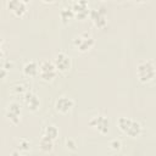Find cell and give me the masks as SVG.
<instances>
[{
  "instance_id": "obj_1",
  "label": "cell",
  "mask_w": 156,
  "mask_h": 156,
  "mask_svg": "<svg viewBox=\"0 0 156 156\" xmlns=\"http://www.w3.org/2000/svg\"><path fill=\"white\" fill-rule=\"evenodd\" d=\"M117 126L121 132H123L126 135H128L130 138L139 136L143 130L141 124L138 121L129 118V117H119L117 119Z\"/></svg>"
},
{
  "instance_id": "obj_2",
  "label": "cell",
  "mask_w": 156,
  "mask_h": 156,
  "mask_svg": "<svg viewBox=\"0 0 156 156\" xmlns=\"http://www.w3.org/2000/svg\"><path fill=\"white\" fill-rule=\"evenodd\" d=\"M136 77L141 83H149L156 77V66L150 60L140 61L136 66Z\"/></svg>"
},
{
  "instance_id": "obj_3",
  "label": "cell",
  "mask_w": 156,
  "mask_h": 156,
  "mask_svg": "<svg viewBox=\"0 0 156 156\" xmlns=\"http://www.w3.org/2000/svg\"><path fill=\"white\" fill-rule=\"evenodd\" d=\"M94 44H95V40H94L93 35L87 32L80 33L73 40V45L79 52H88L94 46Z\"/></svg>"
},
{
  "instance_id": "obj_4",
  "label": "cell",
  "mask_w": 156,
  "mask_h": 156,
  "mask_svg": "<svg viewBox=\"0 0 156 156\" xmlns=\"http://www.w3.org/2000/svg\"><path fill=\"white\" fill-rule=\"evenodd\" d=\"M57 72L58 71H57L55 63L49 60H44L39 65V76L45 82H51L56 77Z\"/></svg>"
},
{
  "instance_id": "obj_5",
  "label": "cell",
  "mask_w": 156,
  "mask_h": 156,
  "mask_svg": "<svg viewBox=\"0 0 156 156\" xmlns=\"http://www.w3.org/2000/svg\"><path fill=\"white\" fill-rule=\"evenodd\" d=\"M89 126L96 130L98 133L100 134H106L108 132V128H110V121L106 116L104 115H98V116H94L90 118L89 121Z\"/></svg>"
},
{
  "instance_id": "obj_6",
  "label": "cell",
  "mask_w": 156,
  "mask_h": 156,
  "mask_svg": "<svg viewBox=\"0 0 156 156\" xmlns=\"http://www.w3.org/2000/svg\"><path fill=\"white\" fill-rule=\"evenodd\" d=\"M5 115H6V118H7L12 124L20 123V121H21V115H22V110H21L20 104L16 102V101L10 102V104L7 105V107H6Z\"/></svg>"
},
{
  "instance_id": "obj_7",
  "label": "cell",
  "mask_w": 156,
  "mask_h": 156,
  "mask_svg": "<svg viewBox=\"0 0 156 156\" xmlns=\"http://www.w3.org/2000/svg\"><path fill=\"white\" fill-rule=\"evenodd\" d=\"M72 9L74 11V17L78 20H85L88 15H90L89 5L87 0H76Z\"/></svg>"
},
{
  "instance_id": "obj_8",
  "label": "cell",
  "mask_w": 156,
  "mask_h": 156,
  "mask_svg": "<svg viewBox=\"0 0 156 156\" xmlns=\"http://www.w3.org/2000/svg\"><path fill=\"white\" fill-rule=\"evenodd\" d=\"M90 18H91L93 23L95 24V27H98V28H104L107 24L106 11H105L104 7L91 10L90 11Z\"/></svg>"
},
{
  "instance_id": "obj_9",
  "label": "cell",
  "mask_w": 156,
  "mask_h": 156,
  "mask_svg": "<svg viewBox=\"0 0 156 156\" xmlns=\"http://www.w3.org/2000/svg\"><path fill=\"white\" fill-rule=\"evenodd\" d=\"M54 63L57 68L58 72H67L69 68H71V65H72V61H71V57L65 54V52H58L54 60Z\"/></svg>"
},
{
  "instance_id": "obj_10",
  "label": "cell",
  "mask_w": 156,
  "mask_h": 156,
  "mask_svg": "<svg viewBox=\"0 0 156 156\" xmlns=\"http://www.w3.org/2000/svg\"><path fill=\"white\" fill-rule=\"evenodd\" d=\"M74 106V101L68 96H60L55 102V108L60 113H68Z\"/></svg>"
},
{
  "instance_id": "obj_11",
  "label": "cell",
  "mask_w": 156,
  "mask_h": 156,
  "mask_svg": "<svg viewBox=\"0 0 156 156\" xmlns=\"http://www.w3.org/2000/svg\"><path fill=\"white\" fill-rule=\"evenodd\" d=\"M23 101L26 104V106L28 107V110L30 111H37L40 106V101H39V98L35 93H33L32 90H27L24 94H23Z\"/></svg>"
},
{
  "instance_id": "obj_12",
  "label": "cell",
  "mask_w": 156,
  "mask_h": 156,
  "mask_svg": "<svg viewBox=\"0 0 156 156\" xmlns=\"http://www.w3.org/2000/svg\"><path fill=\"white\" fill-rule=\"evenodd\" d=\"M7 9L16 16L22 17L27 11V4L22 0H9L7 1Z\"/></svg>"
},
{
  "instance_id": "obj_13",
  "label": "cell",
  "mask_w": 156,
  "mask_h": 156,
  "mask_svg": "<svg viewBox=\"0 0 156 156\" xmlns=\"http://www.w3.org/2000/svg\"><path fill=\"white\" fill-rule=\"evenodd\" d=\"M23 73L26 77H35L39 74V65L35 61H28L23 66Z\"/></svg>"
},
{
  "instance_id": "obj_14",
  "label": "cell",
  "mask_w": 156,
  "mask_h": 156,
  "mask_svg": "<svg viewBox=\"0 0 156 156\" xmlns=\"http://www.w3.org/2000/svg\"><path fill=\"white\" fill-rule=\"evenodd\" d=\"M39 147L44 152H50L54 149V140L46 135H43L39 140Z\"/></svg>"
},
{
  "instance_id": "obj_15",
  "label": "cell",
  "mask_w": 156,
  "mask_h": 156,
  "mask_svg": "<svg viewBox=\"0 0 156 156\" xmlns=\"http://www.w3.org/2000/svg\"><path fill=\"white\" fill-rule=\"evenodd\" d=\"M60 17L62 20L63 23H67L68 21H71L73 17H74V11L72 7H68V6H65L61 9V12H60Z\"/></svg>"
},
{
  "instance_id": "obj_16",
  "label": "cell",
  "mask_w": 156,
  "mask_h": 156,
  "mask_svg": "<svg viewBox=\"0 0 156 156\" xmlns=\"http://www.w3.org/2000/svg\"><path fill=\"white\" fill-rule=\"evenodd\" d=\"M44 135H46V136L51 138L52 140H55V139L58 136V129H57V127H56V126H54V124H50V126L45 127Z\"/></svg>"
},
{
  "instance_id": "obj_17",
  "label": "cell",
  "mask_w": 156,
  "mask_h": 156,
  "mask_svg": "<svg viewBox=\"0 0 156 156\" xmlns=\"http://www.w3.org/2000/svg\"><path fill=\"white\" fill-rule=\"evenodd\" d=\"M13 90H15V93H17V94H24L28 89H27V87H26L23 83H17L16 85H13Z\"/></svg>"
},
{
  "instance_id": "obj_18",
  "label": "cell",
  "mask_w": 156,
  "mask_h": 156,
  "mask_svg": "<svg viewBox=\"0 0 156 156\" xmlns=\"http://www.w3.org/2000/svg\"><path fill=\"white\" fill-rule=\"evenodd\" d=\"M29 146H30V144H29V141H28L27 139H21V140H20V145H18L20 150H22V151H28V150H29Z\"/></svg>"
},
{
  "instance_id": "obj_19",
  "label": "cell",
  "mask_w": 156,
  "mask_h": 156,
  "mask_svg": "<svg viewBox=\"0 0 156 156\" xmlns=\"http://www.w3.org/2000/svg\"><path fill=\"white\" fill-rule=\"evenodd\" d=\"M121 146H122V144H121V141L117 140V139H113V140L110 141V147H111L112 150H119Z\"/></svg>"
},
{
  "instance_id": "obj_20",
  "label": "cell",
  "mask_w": 156,
  "mask_h": 156,
  "mask_svg": "<svg viewBox=\"0 0 156 156\" xmlns=\"http://www.w3.org/2000/svg\"><path fill=\"white\" fill-rule=\"evenodd\" d=\"M66 146H67V149H71V150H76V141L73 140V139H67L66 140Z\"/></svg>"
},
{
  "instance_id": "obj_21",
  "label": "cell",
  "mask_w": 156,
  "mask_h": 156,
  "mask_svg": "<svg viewBox=\"0 0 156 156\" xmlns=\"http://www.w3.org/2000/svg\"><path fill=\"white\" fill-rule=\"evenodd\" d=\"M43 1H44V2H46V4H51L54 0H43Z\"/></svg>"
},
{
  "instance_id": "obj_22",
  "label": "cell",
  "mask_w": 156,
  "mask_h": 156,
  "mask_svg": "<svg viewBox=\"0 0 156 156\" xmlns=\"http://www.w3.org/2000/svg\"><path fill=\"white\" fill-rule=\"evenodd\" d=\"M22 1H23V2H26V4H28V2L30 1V0H22Z\"/></svg>"
},
{
  "instance_id": "obj_23",
  "label": "cell",
  "mask_w": 156,
  "mask_h": 156,
  "mask_svg": "<svg viewBox=\"0 0 156 156\" xmlns=\"http://www.w3.org/2000/svg\"><path fill=\"white\" fill-rule=\"evenodd\" d=\"M136 2H143V1H145V0H135Z\"/></svg>"
},
{
  "instance_id": "obj_24",
  "label": "cell",
  "mask_w": 156,
  "mask_h": 156,
  "mask_svg": "<svg viewBox=\"0 0 156 156\" xmlns=\"http://www.w3.org/2000/svg\"><path fill=\"white\" fill-rule=\"evenodd\" d=\"M74 1H76V0H74Z\"/></svg>"
}]
</instances>
